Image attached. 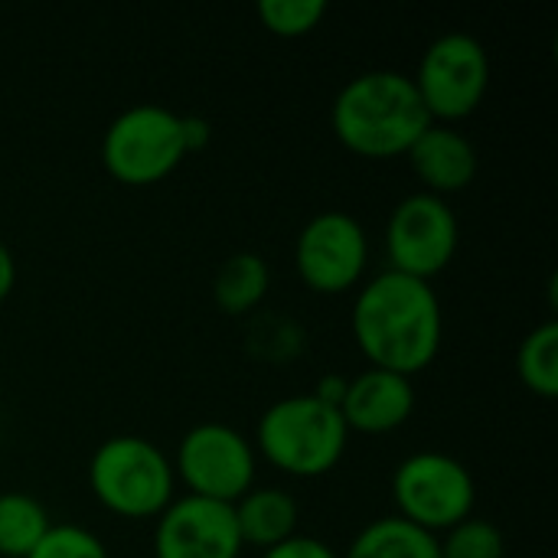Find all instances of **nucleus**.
<instances>
[{
  "label": "nucleus",
  "mask_w": 558,
  "mask_h": 558,
  "mask_svg": "<svg viewBox=\"0 0 558 558\" xmlns=\"http://www.w3.org/2000/svg\"><path fill=\"white\" fill-rule=\"evenodd\" d=\"M255 13L268 33L298 39L320 26V20L327 16V3L324 0H258Z\"/></svg>",
  "instance_id": "aec40b11"
},
{
  "label": "nucleus",
  "mask_w": 558,
  "mask_h": 558,
  "mask_svg": "<svg viewBox=\"0 0 558 558\" xmlns=\"http://www.w3.org/2000/svg\"><path fill=\"white\" fill-rule=\"evenodd\" d=\"M13 284H16V258H13L10 245L0 239V301L10 298Z\"/></svg>",
  "instance_id": "393cba45"
},
{
  "label": "nucleus",
  "mask_w": 558,
  "mask_h": 558,
  "mask_svg": "<svg viewBox=\"0 0 558 558\" xmlns=\"http://www.w3.org/2000/svg\"><path fill=\"white\" fill-rule=\"evenodd\" d=\"M183 141H186V154L206 150L213 141V124L203 114H183Z\"/></svg>",
  "instance_id": "5701e85b"
},
{
  "label": "nucleus",
  "mask_w": 558,
  "mask_h": 558,
  "mask_svg": "<svg viewBox=\"0 0 558 558\" xmlns=\"http://www.w3.org/2000/svg\"><path fill=\"white\" fill-rule=\"evenodd\" d=\"M271 288V268L258 252L229 255L213 278V301L222 314L242 317L255 311Z\"/></svg>",
  "instance_id": "2eb2a0df"
},
{
  "label": "nucleus",
  "mask_w": 558,
  "mask_h": 558,
  "mask_svg": "<svg viewBox=\"0 0 558 558\" xmlns=\"http://www.w3.org/2000/svg\"><path fill=\"white\" fill-rule=\"evenodd\" d=\"M255 454L288 477L314 481L330 474L350 445L340 409L324 405L311 392L271 402L255 425Z\"/></svg>",
  "instance_id": "7ed1b4c3"
},
{
  "label": "nucleus",
  "mask_w": 558,
  "mask_h": 558,
  "mask_svg": "<svg viewBox=\"0 0 558 558\" xmlns=\"http://www.w3.org/2000/svg\"><path fill=\"white\" fill-rule=\"evenodd\" d=\"M262 558H340V553H337L330 543L317 539V536L298 533V536H291V539H284V543H278V546H271V549H265Z\"/></svg>",
  "instance_id": "4be33fe9"
},
{
  "label": "nucleus",
  "mask_w": 558,
  "mask_h": 558,
  "mask_svg": "<svg viewBox=\"0 0 558 558\" xmlns=\"http://www.w3.org/2000/svg\"><path fill=\"white\" fill-rule=\"evenodd\" d=\"M369 265L366 226L347 209H324L311 216L294 239V268L317 294H347Z\"/></svg>",
  "instance_id": "9d476101"
},
{
  "label": "nucleus",
  "mask_w": 558,
  "mask_h": 558,
  "mask_svg": "<svg viewBox=\"0 0 558 558\" xmlns=\"http://www.w3.org/2000/svg\"><path fill=\"white\" fill-rule=\"evenodd\" d=\"M392 504L396 517L438 536L474 517L477 481L448 451H415L392 471Z\"/></svg>",
  "instance_id": "423d86ee"
},
{
  "label": "nucleus",
  "mask_w": 558,
  "mask_h": 558,
  "mask_svg": "<svg viewBox=\"0 0 558 558\" xmlns=\"http://www.w3.org/2000/svg\"><path fill=\"white\" fill-rule=\"evenodd\" d=\"M415 412V386L409 376L389 369H363L350 379L340 402V418L360 435H389L402 428Z\"/></svg>",
  "instance_id": "f8f14e48"
},
{
  "label": "nucleus",
  "mask_w": 558,
  "mask_h": 558,
  "mask_svg": "<svg viewBox=\"0 0 558 558\" xmlns=\"http://www.w3.org/2000/svg\"><path fill=\"white\" fill-rule=\"evenodd\" d=\"M337 141L369 160H392L409 154L432 114L409 72L369 69L353 75L330 105Z\"/></svg>",
  "instance_id": "f03ea898"
},
{
  "label": "nucleus",
  "mask_w": 558,
  "mask_h": 558,
  "mask_svg": "<svg viewBox=\"0 0 558 558\" xmlns=\"http://www.w3.org/2000/svg\"><path fill=\"white\" fill-rule=\"evenodd\" d=\"M170 461L177 481H183L193 497L229 507L255 487L258 474V454L252 438H245L229 422L193 425L177 441V454Z\"/></svg>",
  "instance_id": "6e6552de"
},
{
  "label": "nucleus",
  "mask_w": 558,
  "mask_h": 558,
  "mask_svg": "<svg viewBox=\"0 0 558 558\" xmlns=\"http://www.w3.org/2000/svg\"><path fill=\"white\" fill-rule=\"evenodd\" d=\"M490 52L487 46L464 29H451L435 36L412 75L432 121L454 124L474 114L490 88Z\"/></svg>",
  "instance_id": "0eeeda50"
},
{
  "label": "nucleus",
  "mask_w": 558,
  "mask_h": 558,
  "mask_svg": "<svg viewBox=\"0 0 558 558\" xmlns=\"http://www.w3.org/2000/svg\"><path fill=\"white\" fill-rule=\"evenodd\" d=\"M438 558H507V536L494 520L468 517L438 539Z\"/></svg>",
  "instance_id": "6ab92c4d"
},
{
  "label": "nucleus",
  "mask_w": 558,
  "mask_h": 558,
  "mask_svg": "<svg viewBox=\"0 0 558 558\" xmlns=\"http://www.w3.org/2000/svg\"><path fill=\"white\" fill-rule=\"evenodd\" d=\"M88 487L121 520H157L177 497V474L150 438L111 435L88 458Z\"/></svg>",
  "instance_id": "20e7f679"
},
{
  "label": "nucleus",
  "mask_w": 558,
  "mask_h": 558,
  "mask_svg": "<svg viewBox=\"0 0 558 558\" xmlns=\"http://www.w3.org/2000/svg\"><path fill=\"white\" fill-rule=\"evenodd\" d=\"M98 154L101 167L118 183L154 186L190 157L183 141V114L157 101L128 105L108 121Z\"/></svg>",
  "instance_id": "39448f33"
},
{
  "label": "nucleus",
  "mask_w": 558,
  "mask_h": 558,
  "mask_svg": "<svg viewBox=\"0 0 558 558\" xmlns=\"http://www.w3.org/2000/svg\"><path fill=\"white\" fill-rule=\"evenodd\" d=\"M154 558H239L242 536L229 504L203 497H173L154 520Z\"/></svg>",
  "instance_id": "9b49d317"
},
{
  "label": "nucleus",
  "mask_w": 558,
  "mask_h": 558,
  "mask_svg": "<svg viewBox=\"0 0 558 558\" xmlns=\"http://www.w3.org/2000/svg\"><path fill=\"white\" fill-rule=\"evenodd\" d=\"M350 330L369 366L412 379L441 350L445 311L432 281L386 268L356 291Z\"/></svg>",
  "instance_id": "f257e3e1"
},
{
  "label": "nucleus",
  "mask_w": 558,
  "mask_h": 558,
  "mask_svg": "<svg viewBox=\"0 0 558 558\" xmlns=\"http://www.w3.org/2000/svg\"><path fill=\"white\" fill-rule=\"evenodd\" d=\"M347 386H350V379H347L343 373H324V376L314 383L311 396H314V399H320L324 405L340 409V402H343V396H347Z\"/></svg>",
  "instance_id": "b1692460"
},
{
  "label": "nucleus",
  "mask_w": 558,
  "mask_h": 558,
  "mask_svg": "<svg viewBox=\"0 0 558 558\" xmlns=\"http://www.w3.org/2000/svg\"><path fill=\"white\" fill-rule=\"evenodd\" d=\"M461 245V226L445 196L415 190L402 196L386 219V262L418 281L441 275Z\"/></svg>",
  "instance_id": "1a4fd4ad"
},
{
  "label": "nucleus",
  "mask_w": 558,
  "mask_h": 558,
  "mask_svg": "<svg viewBox=\"0 0 558 558\" xmlns=\"http://www.w3.org/2000/svg\"><path fill=\"white\" fill-rule=\"evenodd\" d=\"M405 157H409L415 177L422 180V190L445 196V199L451 193L468 190L481 170V154H477L474 141L464 131H458L454 124H438V121H432L418 134V141L409 147Z\"/></svg>",
  "instance_id": "ddd939ff"
},
{
  "label": "nucleus",
  "mask_w": 558,
  "mask_h": 558,
  "mask_svg": "<svg viewBox=\"0 0 558 558\" xmlns=\"http://www.w3.org/2000/svg\"><path fill=\"white\" fill-rule=\"evenodd\" d=\"M26 558H111L108 546L78 523H52Z\"/></svg>",
  "instance_id": "412c9836"
},
{
  "label": "nucleus",
  "mask_w": 558,
  "mask_h": 558,
  "mask_svg": "<svg viewBox=\"0 0 558 558\" xmlns=\"http://www.w3.org/2000/svg\"><path fill=\"white\" fill-rule=\"evenodd\" d=\"M517 376L539 399L558 396V324L543 320L533 327L517 350Z\"/></svg>",
  "instance_id": "a211bd4d"
},
{
  "label": "nucleus",
  "mask_w": 558,
  "mask_h": 558,
  "mask_svg": "<svg viewBox=\"0 0 558 558\" xmlns=\"http://www.w3.org/2000/svg\"><path fill=\"white\" fill-rule=\"evenodd\" d=\"M46 507L26 490L0 494V558H26L49 533Z\"/></svg>",
  "instance_id": "f3484780"
},
{
  "label": "nucleus",
  "mask_w": 558,
  "mask_h": 558,
  "mask_svg": "<svg viewBox=\"0 0 558 558\" xmlns=\"http://www.w3.org/2000/svg\"><path fill=\"white\" fill-rule=\"evenodd\" d=\"M340 558H438V536L392 513L366 523Z\"/></svg>",
  "instance_id": "dca6fc26"
},
{
  "label": "nucleus",
  "mask_w": 558,
  "mask_h": 558,
  "mask_svg": "<svg viewBox=\"0 0 558 558\" xmlns=\"http://www.w3.org/2000/svg\"><path fill=\"white\" fill-rule=\"evenodd\" d=\"M232 513H235L242 546H255L265 553L298 536L301 507L294 494L284 487H252L242 500L232 504Z\"/></svg>",
  "instance_id": "4468645a"
}]
</instances>
